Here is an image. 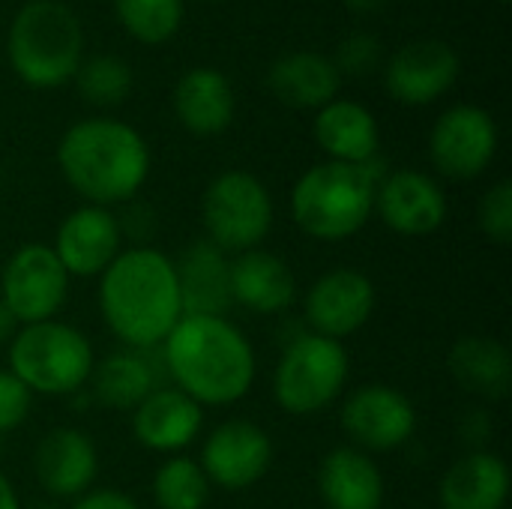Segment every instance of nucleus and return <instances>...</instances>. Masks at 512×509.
Here are the masks:
<instances>
[{
	"label": "nucleus",
	"mask_w": 512,
	"mask_h": 509,
	"mask_svg": "<svg viewBox=\"0 0 512 509\" xmlns=\"http://www.w3.org/2000/svg\"><path fill=\"white\" fill-rule=\"evenodd\" d=\"M159 348L174 387L201 408L237 405L258 375L252 342L225 315H183Z\"/></svg>",
	"instance_id": "f257e3e1"
},
{
	"label": "nucleus",
	"mask_w": 512,
	"mask_h": 509,
	"mask_svg": "<svg viewBox=\"0 0 512 509\" xmlns=\"http://www.w3.org/2000/svg\"><path fill=\"white\" fill-rule=\"evenodd\" d=\"M96 297L105 327L129 351L159 348L183 318L174 258L153 246L123 249L99 276Z\"/></svg>",
	"instance_id": "f03ea898"
},
{
	"label": "nucleus",
	"mask_w": 512,
	"mask_h": 509,
	"mask_svg": "<svg viewBox=\"0 0 512 509\" xmlns=\"http://www.w3.org/2000/svg\"><path fill=\"white\" fill-rule=\"evenodd\" d=\"M144 135L117 117H84L57 144V168L84 204L114 207L132 201L150 177Z\"/></svg>",
	"instance_id": "7ed1b4c3"
},
{
	"label": "nucleus",
	"mask_w": 512,
	"mask_h": 509,
	"mask_svg": "<svg viewBox=\"0 0 512 509\" xmlns=\"http://www.w3.org/2000/svg\"><path fill=\"white\" fill-rule=\"evenodd\" d=\"M384 174L378 159L369 165L318 162L303 171L291 189L294 225L321 243H342L366 228L375 213V189Z\"/></svg>",
	"instance_id": "20e7f679"
},
{
	"label": "nucleus",
	"mask_w": 512,
	"mask_h": 509,
	"mask_svg": "<svg viewBox=\"0 0 512 509\" xmlns=\"http://www.w3.org/2000/svg\"><path fill=\"white\" fill-rule=\"evenodd\" d=\"M6 57L27 87H60L84 60V27L60 0H27L9 24Z\"/></svg>",
	"instance_id": "39448f33"
},
{
	"label": "nucleus",
	"mask_w": 512,
	"mask_h": 509,
	"mask_svg": "<svg viewBox=\"0 0 512 509\" xmlns=\"http://www.w3.org/2000/svg\"><path fill=\"white\" fill-rule=\"evenodd\" d=\"M9 372L30 390V396H72L96 366L90 339L66 321L24 324L9 339Z\"/></svg>",
	"instance_id": "423d86ee"
},
{
	"label": "nucleus",
	"mask_w": 512,
	"mask_h": 509,
	"mask_svg": "<svg viewBox=\"0 0 512 509\" xmlns=\"http://www.w3.org/2000/svg\"><path fill=\"white\" fill-rule=\"evenodd\" d=\"M351 360L342 342L303 333L291 339L273 372V399L291 417L327 411L348 384Z\"/></svg>",
	"instance_id": "0eeeda50"
},
{
	"label": "nucleus",
	"mask_w": 512,
	"mask_h": 509,
	"mask_svg": "<svg viewBox=\"0 0 512 509\" xmlns=\"http://www.w3.org/2000/svg\"><path fill=\"white\" fill-rule=\"evenodd\" d=\"M204 240L225 255L261 249L273 231V198L261 177L243 168L216 174L201 195Z\"/></svg>",
	"instance_id": "6e6552de"
},
{
	"label": "nucleus",
	"mask_w": 512,
	"mask_h": 509,
	"mask_svg": "<svg viewBox=\"0 0 512 509\" xmlns=\"http://www.w3.org/2000/svg\"><path fill=\"white\" fill-rule=\"evenodd\" d=\"M69 297V273L57 261L51 243L18 246L0 270V303L24 324L57 318Z\"/></svg>",
	"instance_id": "1a4fd4ad"
},
{
	"label": "nucleus",
	"mask_w": 512,
	"mask_h": 509,
	"mask_svg": "<svg viewBox=\"0 0 512 509\" xmlns=\"http://www.w3.org/2000/svg\"><path fill=\"white\" fill-rule=\"evenodd\" d=\"M495 117L471 102L447 108L429 132V159L447 180H477L498 153Z\"/></svg>",
	"instance_id": "9d476101"
},
{
	"label": "nucleus",
	"mask_w": 512,
	"mask_h": 509,
	"mask_svg": "<svg viewBox=\"0 0 512 509\" xmlns=\"http://www.w3.org/2000/svg\"><path fill=\"white\" fill-rule=\"evenodd\" d=\"M339 423L351 447L363 453H390L405 447L417 432L414 402L390 384H363L342 402Z\"/></svg>",
	"instance_id": "9b49d317"
},
{
	"label": "nucleus",
	"mask_w": 512,
	"mask_h": 509,
	"mask_svg": "<svg viewBox=\"0 0 512 509\" xmlns=\"http://www.w3.org/2000/svg\"><path fill=\"white\" fill-rule=\"evenodd\" d=\"M210 486L225 492L252 489L273 468V441L252 420H225L201 444L198 459Z\"/></svg>",
	"instance_id": "f8f14e48"
},
{
	"label": "nucleus",
	"mask_w": 512,
	"mask_h": 509,
	"mask_svg": "<svg viewBox=\"0 0 512 509\" xmlns=\"http://www.w3.org/2000/svg\"><path fill=\"white\" fill-rule=\"evenodd\" d=\"M375 303V282L363 270L333 267L309 285L303 297V318L309 333L342 342L369 324Z\"/></svg>",
	"instance_id": "ddd939ff"
},
{
	"label": "nucleus",
	"mask_w": 512,
	"mask_h": 509,
	"mask_svg": "<svg viewBox=\"0 0 512 509\" xmlns=\"http://www.w3.org/2000/svg\"><path fill=\"white\" fill-rule=\"evenodd\" d=\"M375 213L390 231L402 237H429L447 222L450 204L447 192L432 174L399 168L378 180Z\"/></svg>",
	"instance_id": "4468645a"
},
{
	"label": "nucleus",
	"mask_w": 512,
	"mask_h": 509,
	"mask_svg": "<svg viewBox=\"0 0 512 509\" xmlns=\"http://www.w3.org/2000/svg\"><path fill=\"white\" fill-rule=\"evenodd\" d=\"M123 228L108 207L81 204L69 210L54 231V255L69 279L102 276L105 267L123 252Z\"/></svg>",
	"instance_id": "2eb2a0df"
},
{
	"label": "nucleus",
	"mask_w": 512,
	"mask_h": 509,
	"mask_svg": "<svg viewBox=\"0 0 512 509\" xmlns=\"http://www.w3.org/2000/svg\"><path fill=\"white\" fill-rule=\"evenodd\" d=\"M33 477L51 498H81L99 477V450L75 426L48 429L33 450Z\"/></svg>",
	"instance_id": "dca6fc26"
},
{
	"label": "nucleus",
	"mask_w": 512,
	"mask_h": 509,
	"mask_svg": "<svg viewBox=\"0 0 512 509\" xmlns=\"http://www.w3.org/2000/svg\"><path fill=\"white\" fill-rule=\"evenodd\" d=\"M459 54L441 39H414L402 45L387 69V93L402 105H429L441 99L459 78Z\"/></svg>",
	"instance_id": "f3484780"
},
{
	"label": "nucleus",
	"mask_w": 512,
	"mask_h": 509,
	"mask_svg": "<svg viewBox=\"0 0 512 509\" xmlns=\"http://www.w3.org/2000/svg\"><path fill=\"white\" fill-rule=\"evenodd\" d=\"M204 429V408L192 402L177 387H156L132 411L135 441L159 456H180L189 444L198 441Z\"/></svg>",
	"instance_id": "a211bd4d"
},
{
	"label": "nucleus",
	"mask_w": 512,
	"mask_h": 509,
	"mask_svg": "<svg viewBox=\"0 0 512 509\" xmlns=\"http://www.w3.org/2000/svg\"><path fill=\"white\" fill-rule=\"evenodd\" d=\"M297 300L291 264L270 249H249L231 261V303L252 315L288 312Z\"/></svg>",
	"instance_id": "6ab92c4d"
},
{
	"label": "nucleus",
	"mask_w": 512,
	"mask_h": 509,
	"mask_svg": "<svg viewBox=\"0 0 512 509\" xmlns=\"http://www.w3.org/2000/svg\"><path fill=\"white\" fill-rule=\"evenodd\" d=\"M174 114L180 126L198 138H213L234 123L237 96L225 72L213 66H195L174 84Z\"/></svg>",
	"instance_id": "aec40b11"
},
{
	"label": "nucleus",
	"mask_w": 512,
	"mask_h": 509,
	"mask_svg": "<svg viewBox=\"0 0 512 509\" xmlns=\"http://www.w3.org/2000/svg\"><path fill=\"white\" fill-rule=\"evenodd\" d=\"M315 144L330 162L369 165L381 150V129L375 114L357 99H333L315 111L312 120Z\"/></svg>",
	"instance_id": "412c9836"
},
{
	"label": "nucleus",
	"mask_w": 512,
	"mask_h": 509,
	"mask_svg": "<svg viewBox=\"0 0 512 509\" xmlns=\"http://www.w3.org/2000/svg\"><path fill=\"white\" fill-rule=\"evenodd\" d=\"M318 495L327 509H381L384 474L378 462L357 447H333L318 465Z\"/></svg>",
	"instance_id": "4be33fe9"
},
{
	"label": "nucleus",
	"mask_w": 512,
	"mask_h": 509,
	"mask_svg": "<svg viewBox=\"0 0 512 509\" xmlns=\"http://www.w3.org/2000/svg\"><path fill=\"white\" fill-rule=\"evenodd\" d=\"M510 498V468L498 453L471 450L456 459L438 483L441 509H504Z\"/></svg>",
	"instance_id": "5701e85b"
},
{
	"label": "nucleus",
	"mask_w": 512,
	"mask_h": 509,
	"mask_svg": "<svg viewBox=\"0 0 512 509\" xmlns=\"http://www.w3.org/2000/svg\"><path fill=\"white\" fill-rule=\"evenodd\" d=\"M183 315H225L231 303V258L210 240H192L174 261Z\"/></svg>",
	"instance_id": "b1692460"
},
{
	"label": "nucleus",
	"mask_w": 512,
	"mask_h": 509,
	"mask_svg": "<svg viewBox=\"0 0 512 509\" xmlns=\"http://www.w3.org/2000/svg\"><path fill=\"white\" fill-rule=\"evenodd\" d=\"M339 84L342 72L336 69L333 57L318 51H288L267 72V87L273 96L282 105L303 111H318L333 102Z\"/></svg>",
	"instance_id": "393cba45"
},
{
	"label": "nucleus",
	"mask_w": 512,
	"mask_h": 509,
	"mask_svg": "<svg viewBox=\"0 0 512 509\" xmlns=\"http://www.w3.org/2000/svg\"><path fill=\"white\" fill-rule=\"evenodd\" d=\"M450 378L471 396L498 402L512 390L510 348L492 336H462L447 354Z\"/></svg>",
	"instance_id": "a878e982"
},
{
	"label": "nucleus",
	"mask_w": 512,
	"mask_h": 509,
	"mask_svg": "<svg viewBox=\"0 0 512 509\" xmlns=\"http://www.w3.org/2000/svg\"><path fill=\"white\" fill-rule=\"evenodd\" d=\"M87 384L93 402L111 411H135L156 390V375L144 360V351L123 348L108 354L105 360H96Z\"/></svg>",
	"instance_id": "bb28decb"
},
{
	"label": "nucleus",
	"mask_w": 512,
	"mask_h": 509,
	"mask_svg": "<svg viewBox=\"0 0 512 509\" xmlns=\"http://www.w3.org/2000/svg\"><path fill=\"white\" fill-rule=\"evenodd\" d=\"M210 480L198 459L168 456L153 474V501L159 509H204L210 501Z\"/></svg>",
	"instance_id": "cd10ccee"
},
{
	"label": "nucleus",
	"mask_w": 512,
	"mask_h": 509,
	"mask_svg": "<svg viewBox=\"0 0 512 509\" xmlns=\"http://www.w3.org/2000/svg\"><path fill=\"white\" fill-rule=\"evenodd\" d=\"M123 30L144 45H165L183 24V0H114Z\"/></svg>",
	"instance_id": "c85d7f7f"
},
{
	"label": "nucleus",
	"mask_w": 512,
	"mask_h": 509,
	"mask_svg": "<svg viewBox=\"0 0 512 509\" xmlns=\"http://www.w3.org/2000/svg\"><path fill=\"white\" fill-rule=\"evenodd\" d=\"M75 87L78 93L99 108H111L120 105L129 93H132V69L123 57L117 54H93L84 57L78 72H75Z\"/></svg>",
	"instance_id": "c756f323"
},
{
	"label": "nucleus",
	"mask_w": 512,
	"mask_h": 509,
	"mask_svg": "<svg viewBox=\"0 0 512 509\" xmlns=\"http://www.w3.org/2000/svg\"><path fill=\"white\" fill-rule=\"evenodd\" d=\"M477 225L486 240L495 246H510L512 243V183L498 180L495 186L486 189L477 207Z\"/></svg>",
	"instance_id": "7c9ffc66"
},
{
	"label": "nucleus",
	"mask_w": 512,
	"mask_h": 509,
	"mask_svg": "<svg viewBox=\"0 0 512 509\" xmlns=\"http://www.w3.org/2000/svg\"><path fill=\"white\" fill-rule=\"evenodd\" d=\"M339 72L348 75H366L381 63V42L369 30H354L339 42V51L333 57Z\"/></svg>",
	"instance_id": "2f4dec72"
},
{
	"label": "nucleus",
	"mask_w": 512,
	"mask_h": 509,
	"mask_svg": "<svg viewBox=\"0 0 512 509\" xmlns=\"http://www.w3.org/2000/svg\"><path fill=\"white\" fill-rule=\"evenodd\" d=\"M30 402V390L9 369H0V438L15 432L27 420Z\"/></svg>",
	"instance_id": "473e14b6"
},
{
	"label": "nucleus",
	"mask_w": 512,
	"mask_h": 509,
	"mask_svg": "<svg viewBox=\"0 0 512 509\" xmlns=\"http://www.w3.org/2000/svg\"><path fill=\"white\" fill-rule=\"evenodd\" d=\"M72 509H141L135 498L117 492V489H90L87 495L75 498Z\"/></svg>",
	"instance_id": "72a5a7b5"
},
{
	"label": "nucleus",
	"mask_w": 512,
	"mask_h": 509,
	"mask_svg": "<svg viewBox=\"0 0 512 509\" xmlns=\"http://www.w3.org/2000/svg\"><path fill=\"white\" fill-rule=\"evenodd\" d=\"M0 509H21V498L12 486V480L0 471Z\"/></svg>",
	"instance_id": "f704fd0d"
},
{
	"label": "nucleus",
	"mask_w": 512,
	"mask_h": 509,
	"mask_svg": "<svg viewBox=\"0 0 512 509\" xmlns=\"http://www.w3.org/2000/svg\"><path fill=\"white\" fill-rule=\"evenodd\" d=\"M15 330H18V321L9 315V309L0 303V345H9V339L15 336Z\"/></svg>",
	"instance_id": "c9c22d12"
},
{
	"label": "nucleus",
	"mask_w": 512,
	"mask_h": 509,
	"mask_svg": "<svg viewBox=\"0 0 512 509\" xmlns=\"http://www.w3.org/2000/svg\"><path fill=\"white\" fill-rule=\"evenodd\" d=\"M387 0H345V6L357 15H375L378 9H384Z\"/></svg>",
	"instance_id": "e433bc0d"
},
{
	"label": "nucleus",
	"mask_w": 512,
	"mask_h": 509,
	"mask_svg": "<svg viewBox=\"0 0 512 509\" xmlns=\"http://www.w3.org/2000/svg\"><path fill=\"white\" fill-rule=\"evenodd\" d=\"M501 3H510V0H501Z\"/></svg>",
	"instance_id": "4c0bfd02"
}]
</instances>
